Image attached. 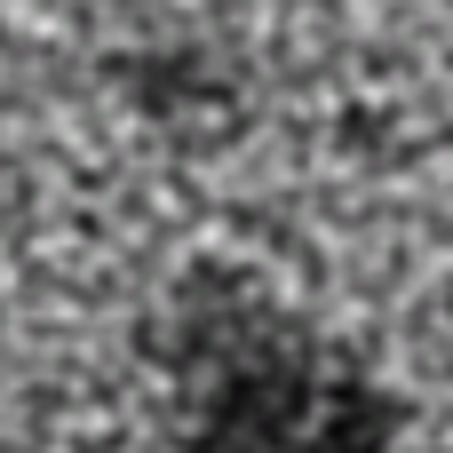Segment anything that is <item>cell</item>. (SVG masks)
Instances as JSON below:
<instances>
[{"label":"cell","instance_id":"obj_2","mask_svg":"<svg viewBox=\"0 0 453 453\" xmlns=\"http://www.w3.org/2000/svg\"><path fill=\"white\" fill-rule=\"evenodd\" d=\"M111 88L167 151H231L255 127V80L207 40H151L111 56Z\"/></svg>","mask_w":453,"mask_h":453},{"label":"cell","instance_id":"obj_1","mask_svg":"<svg viewBox=\"0 0 453 453\" xmlns=\"http://www.w3.org/2000/svg\"><path fill=\"white\" fill-rule=\"evenodd\" d=\"M175 453H390L406 406L255 271L191 263L135 326Z\"/></svg>","mask_w":453,"mask_h":453}]
</instances>
